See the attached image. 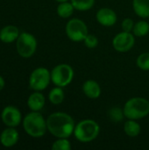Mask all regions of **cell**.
Instances as JSON below:
<instances>
[{"mask_svg":"<svg viewBox=\"0 0 149 150\" xmlns=\"http://www.w3.org/2000/svg\"><path fill=\"white\" fill-rule=\"evenodd\" d=\"M82 90L83 94L90 99H97L101 95V87L99 83L92 79L85 81L83 83Z\"/></svg>","mask_w":149,"mask_h":150,"instance_id":"cell-13","label":"cell"},{"mask_svg":"<svg viewBox=\"0 0 149 150\" xmlns=\"http://www.w3.org/2000/svg\"><path fill=\"white\" fill-rule=\"evenodd\" d=\"M4 85H5V82H4V79L0 76V91L4 88Z\"/></svg>","mask_w":149,"mask_h":150,"instance_id":"cell-27","label":"cell"},{"mask_svg":"<svg viewBox=\"0 0 149 150\" xmlns=\"http://www.w3.org/2000/svg\"><path fill=\"white\" fill-rule=\"evenodd\" d=\"M100 133V127L93 120L87 119L79 121L74 130L75 138L83 143H88L97 138Z\"/></svg>","mask_w":149,"mask_h":150,"instance_id":"cell-4","label":"cell"},{"mask_svg":"<svg viewBox=\"0 0 149 150\" xmlns=\"http://www.w3.org/2000/svg\"><path fill=\"white\" fill-rule=\"evenodd\" d=\"M136 64L139 69L144 71L149 70V52H144L141 54L136 60Z\"/></svg>","mask_w":149,"mask_h":150,"instance_id":"cell-24","label":"cell"},{"mask_svg":"<svg viewBox=\"0 0 149 150\" xmlns=\"http://www.w3.org/2000/svg\"><path fill=\"white\" fill-rule=\"evenodd\" d=\"M18 28L15 25H6L0 30V40L4 43H11L19 36Z\"/></svg>","mask_w":149,"mask_h":150,"instance_id":"cell-15","label":"cell"},{"mask_svg":"<svg viewBox=\"0 0 149 150\" xmlns=\"http://www.w3.org/2000/svg\"><path fill=\"white\" fill-rule=\"evenodd\" d=\"M123 128H124L125 134L131 138L139 136L141 132V127L140 123L137 122V120H135L127 119V120L124 123Z\"/></svg>","mask_w":149,"mask_h":150,"instance_id":"cell-17","label":"cell"},{"mask_svg":"<svg viewBox=\"0 0 149 150\" xmlns=\"http://www.w3.org/2000/svg\"><path fill=\"white\" fill-rule=\"evenodd\" d=\"M75 127L74 119L66 112H53L47 119V131L55 138H69L74 134Z\"/></svg>","mask_w":149,"mask_h":150,"instance_id":"cell-1","label":"cell"},{"mask_svg":"<svg viewBox=\"0 0 149 150\" xmlns=\"http://www.w3.org/2000/svg\"><path fill=\"white\" fill-rule=\"evenodd\" d=\"M134 21L130 18H126L123 19L122 23H121V27H122V30L124 32H128V33H132L133 32V26H134Z\"/></svg>","mask_w":149,"mask_h":150,"instance_id":"cell-26","label":"cell"},{"mask_svg":"<svg viewBox=\"0 0 149 150\" xmlns=\"http://www.w3.org/2000/svg\"><path fill=\"white\" fill-rule=\"evenodd\" d=\"M126 119L139 120L149 114V101L141 97H134L128 99L123 107Z\"/></svg>","mask_w":149,"mask_h":150,"instance_id":"cell-3","label":"cell"},{"mask_svg":"<svg viewBox=\"0 0 149 150\" xmlns=\"http://www.w3.org/2000/svg\"><path fill=\"white\" fill-rule=\"evenodd\" d=\"M18 54L23 58H30L37 49V40L29 33H22L16 40Z\"/></svg>","mask_w":149,"mask_h":150,"instance_id":"cell-6","label":"cell"},{"mask_svg":"<svg viewBox=\"0 0 149 150\" xmlns=\"http://www.w3.org/2000/svg\"><path fill=\"white\" fill-rule=\"evenodd\" d=\"M46 104V98L40 91H34L27 99V106L32 112H40Z\"/></svg>","mask_w":149,"mask_h":150,"instance_id":"cell-14","label":"cell"},{"mask_svg":"<svg viewBox=\"0 0 149 150\" xmlns=\"http://www.w3.org/2000/svg\"><path fill=\"white\" fill-rule=\"evenodd\" d=\"M53 150H70L71 144L68 138H57L52 144Z\"/></svg>","mask_w":149,"mask_h":150,"instance_id":"cell-23","label":"cell"},{"mask_svg":"<svg viewBox=\"0 0 149 150\" xmlns=\"http://www.w3.org/2000/svg\"><path fill=\"white\" fill-rule=\"evenodd\" d=\"M19 134L15 127H7L0 134V142L5 148H11L18 142Z\"/></svg>","mask_w":149,"mask_h":150,"instance_id":"cell-12","label":"cell"},{"mask_svg":"<svg viewBox=\"0 0 149 150\" xmlns=\"http://www.w3.org/2000/svg\"><path fill=\"white\" fill-rule=\"evenodd\" d=\"M74 11H75V8H74L73 4H71V2H69V1L60 3L57 6V10H56L58 16L62 18H70L73 15Z\"/></svg>","mask_w":149,"mask_h":150,"instance_id":"cell-18","label":"cell"},{"mask_svg":"<svg viewBox=\"0 0 149 150\" xmlns=\"http://www.w3.org/2000/svg\"><path fill=\"white\" fill-rule=\"evenodd\" d=\"M74 76V69L69 64L61 63L51 70V82L55 86L63 88L71 83Z\"/></svg>","mask_w":149,"mask_h":150,"instance_id":"cell-5","label":"cell"},{"mask_svg":"<svg viewBox=\"0 0 149 150\" xmlns=\"http://www.w3.org/2000/svg\"><path fill=\"white\" fill-rule=\"evenodd\" d=\"M96 19L98 24L105 27H111L117 23L118 17L116 12L108 7L99 9L96 13Z\"/></svg>","mask_w":149,"mask_h":150,"instance_id":"cell-11","label":"cell"},{"mask_svg":"<svg viewBox=\"0 0 149 150\" xmlns=\"http://www.w3.org/2000/svg\"><path fill=\"white\" fill-rule=\"evenodd\" d=\"M58 3H62V2H67V1H69V0H54Z\"/></svg>","mask_w":149,"mask_h":150,"instance_id":"cell-28","label":"cell"},{"mask_svg":"<svg viewBox=\"0 0 149 150\" xmlns=\"http://www.w3.org/2000/svg\"><path fill=\"white\" fill-rule=\"evenodd\" d=\"M1 120L5 126L9 127H16L21 123L22 115L16 106L8 105L2 111Z\"/></svg>","mask_w":149,"mask_h":150,"instance_id":"cell-10","label":"cell"},{"mask_svg":"<svg viewBox=\"0 0 149 150\" xmlns=\"http://www.w3.org/2000/svg\"><path fill=\"white\" fill-rule=\"evenodd\" d=\"M64 98H65V94L61 87L55 86L50 91L48 94V99L50 103H52L53 105L61 104L64 101Z\"/></svg>","mask_w":149,"mask_h":150,"instance_id":"cell-19","label":"cell"},{"mask_svg":"<svg viewBox=\"0 0 149 150\" xmlns=\"http://www.w3.org/2000/svg\"><path fill=\"white\" fill-rule=\"evenodd\" d=\"M83 43L88 48H95L98 45V39L96 35L88 33L85 39L83 40Z\"/></svg>","mask_w":149,"mask_h":150,"instance_id":"cell-25","label":"cell"},{"mask_svg":"<svg viewBox=\"0 0 149 150\" xmlns=\"http://www.w3.org/2000/svg\"><path fill=\"white\" fill-rule=\"evenodd\" d=\"M108 116H109V119L111 120V121H112L114 123H119L120 121H122L124 120V118H126L124 110L118 106L112 107L108 112Z\"/></svg>","mask_w":149,"mask_h":150,"instance_id":"cell-22","label":"cell"},{"mask_svg":"<svg viewBox=\"0 0 149 150\" xmlns=\"http://www.w3.org/2000/svg\"><path fill=\"white\" fill-rule=\"evenodd\" d=\"M135 37H144L149 33V22L146 20H140L134 24L133 32Z\"/></svg>","mask_w":149,"mask_h":150,"instance_id":"cell-20","label":"cell"},{"mask_svg":"<svg viewBox=\"0 0 149 150\" xmlns=\"http://www.w3.org/2000/svg\"><path fill=\"white\" fill-rule=\"evenodd\" d=\"M95 1L96 0H70L75 10L79 11H86L90 10L95 4Z\"/></svg>","mask_w":149,"mask_h":150,"instance_id":"cell-21","label":"cell"},{"mask_svg":"<svg viewBox=\"0 0 149 150\" xmlns=\"http://www.w3.org/2000/svg\"><path fill=\"white\" fill-rule=\"evenodd\" d=\"M68 38L74 42L83 41L88 33V26L86 23L80 18H71L68 21L65 27Z\"/></svg>","mask_w":149,"mask_h":150,"instance_id":"cell-7","label":"cell"},{"mask_svg":"<svg viewBox=\"0 0 149 150\" xmlns=\"http://www.w3.org/2000/svg\"><path fill=\"white\" fill-rule=\"evenodd\" d=\"M51 82V72L43 67L32 70L29 76V87L34 91H41L47 89Z\"/></svg>","mask_w":149,"mask_h":150,"instance_id":"cell-8","label":"cell"},{"mask_svg":"<svg viewBox=\"0 0 149 150\" xmlns=\"http://www.w3.org/2000/svg\"><path fill=\"white\" fill-rule=\"evenodd\" d=\"M135 36L133 33L121 32L116 34L112 40L113 48L119 53H126L130 51L135 44Z\"/></svg>","mask_w":149,"mask_h":150,"instance_id":"cell-9","label":"cell"},{"mask_svg":"<svg viewBox=\"0 0 149 150\" xmlns=\"http://www.w3.org/2000/svg\"><path fill=\"white\" fill-rule=\"evenodd\" d=\"M148 22H149V21H148Z\"/></svg>","mask_w":149,"mask_h":150,"instance_id":"cell-29","label":"cell"},{"mask_svg":"<svg viewBox=\"0 0 149 150\" xmlns=\"http://www.w3.org/2000/svg\"><path fill=\"white\" fill-rule=\"evenodd\" d=\"M133 9L140 18H149V0H133Z\"/></svg>","mask_w":149,"mask_h":150,"instance_id":"cell-16","label":"cell"},{"mask_svg":"<svg viewBox=\"0 0 149 150\" xmlns=\"http://www.w3.org/2000/svg\"><path fill=\"white\" fill-rule=\"evenodd\" d=\"M25 132L32 138H41L47 131V120L40 113V112H31L25 115L23 121Z\"/></svg>","mask_w":149,"mask_h":150,"instance_id":"cell-2","label":"cell"}]
</instances>
